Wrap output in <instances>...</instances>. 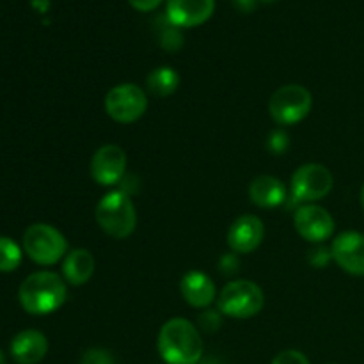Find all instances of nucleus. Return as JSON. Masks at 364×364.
I'll return each mask as SVG.
<instances>
[{
    "mask_svg": "<svg viewBox=\"0 0 364 364\" xmlns=\"http://www.w3.org/2000/svg\"><path fill=\"white\" fill-rule=\"evenodd\" d=\"M160 358L167 364H198L203 358V340L199 329L187 318L167 320L156 340Z\"/></svg>",
    "mask_w": 364,
    "mask_h": 364,
    "instance_id": "obj_1",
    "label": "nucleus"
},
{
    "mask_svg": "<svg viewBox=\"0 0 364 364\" xmlns=\"http://www.w3.org/2000/svg\"><path fill=\"white\" fill-rule=\"evenodd\" d=\"M66 281L55 272L41 270L34 272L20 284L18 299L28 315L43 316L57 311L66 302Z\"/></svg>",
    "mask_w": 364,
    "mask_h": 364,
    "instance_id": "obj_2",
    "label": "nucleus"
},
{
    "mask_svg": "<svg viewBox=\"0 0 364 364\" xmlns=\"http://www.w3.org/2000/svg\"><path fill=\"white\" fill-rule=\"evenodd\" d=\"M96 223L102 231L116 240L128 238L137 226V212L130 196L123 191L107 192L96 205Z\"/></svg>",
    "mask_w": 364,
    "mask_h": 364,
    "instance_id": "obj_3",
    "label": "nucleus"
},
{
    "mask_svg": "<svg viewBox=\"0 0 364 364\" xmlns=\"http://www.w3.org/2000/svg\"><path fill=\"white\" fill-rule=\"evenodd\" d=\"M217 306L223 315L230 318H252L265 306V294L256 283L237 279L228 283L217 295Z\"/></svg>",
    "mask_w": 364,
    "mask_h": 364,
    "instance_id": "obj_4",
    "label": "nucleus"
},
{
    "mask_svg": "<svg viewBox=\"0 0 364 364\" xmlns=\"http://www.w3.org/2000/svg\"><path fill=\"white\" fill-rule=\"evenodd\" d=\"M23 251L38 265L50 267L66 258L68 242L57 228L38 223L23 233Z\"/></svg>",
    "mask_w": 364,
    "mask_h": 364,
    "instance_id": "obj_5",
    "label": "nucleus"
},
{
    "mask_svg": "<svg viewBox=\"0 0 364 364\" xmlns=\"http://www.w3.org/2000/svg\"><path fill=\"white\" fill-rule=\"evenodd\" d=\"M313 107V96L304 85L287 84L277 89L269 100V114L281 127L301 123Z\"/></svg>",
    "mask_w": 364,
    "mask_h": 364,
    "instance_id": "obj_6",
    "label": "nucleus"
},
{
    "mask_svg": "<svg viewBox=\"0 0 364 364\" xmlns=\"http://www.w3.org/2000/svg\"><path fill=\"white\" fill-rule=\"evenodd\" d=\"M290 187L295 201L313 205L329 196L334 187V178L322 164H304L291 174Z\"/></svg>",
    "mask_w": 364,
    "mask_h": 364,
    "instance_id": "obj_7",
    "label": "nucleus"
},
{
    "mask_svg": "<svg viewBox=\"0 0 364 364\" xmlns=\"http://www.w3.org/2000/svg\"><path fill=\"white\" fill-rule=\"evenodd\" d=\"M146 109V92L135 84H119L105 95V112L116 123H135L144 116Z\"/></svg>",
    "mask_w": 364,
    "mask_h": 364,
    "instance_id": "obj_8",
    "label": "nucleus"
},
{
    "mask_svg": "<svg viewBox=\"0 0 364 364\" xmlns=\"http://www.w3.org/2000/svg\"><path fill=\"white\" fill-rule=\"evenodd\" d=\"M127 153L117 144H105L96 149L91 160V176L103 187H114L127 174Z\"/></svg>",
    "mask_w": 364,
    "mask_h": 364,
    "instance_id": "obj_9",
    "label": "nucleus"
},
{
    "mask_svg": "<svg viewBox=\"0 0 364 364\" xmlns=\"http://www.w3.org/2000/svg\"><path fill=\"white\" fill-rule=\"evenodd\" d=\"M294 224L297 233L311 244H322L334 233L333 215L318 205H304L295 212Z\"/></svg>",
    "mask_w": 364,
    "mask_h": 364,
    "instance_id": "obj_10",
    "label": "nucleus"
},
{
    "mask_svg": "<svg viewBox=\"0 0 364 364\" xmlns=\"http://www.w3.org/2000/svg\"><path fill=\"white\" fill-rule=\"evenodd\" d=\"M334 262L347 274L364 276V235L359 231H343L331 245Z\"/></svg>",
    "mask_w": 364,
    "mask_h": 364,
    "instance_id": "obj_11",
    "label": "nucleus"
},
{
    "mask_svg": "<svg viewBox=\"0 0 364 364\" xmlns=\"http://www.w3.org/2000/svg\"><path fill=\"white\" fill-rule=\"evenodd\" d=\"M265 238V224L259 217L240 215L228 231V245L237 255H249L256 251Z\"/></svg>",
    "mask_w": 364,
    "mask_h": 364,
    "instance_id": "obj_12",
    "label": "nucleus"
},
{
    "mask_svg": "<svg viewBox=\"0 0 364 364\" xmlns=\"http://www.w3.org/2000/svg\"><path fill=\"white\" fill-rule=\"evenodd\" d=\"M215 11V0H167V20L174 27H198L206 23Z\"/></svg>",
    "mask_w": 364,
    "mask_h": 364,
    "instance_id": "obj_13",
    "label": "nucleus"
},
{
    "mask_svg": "<svg viewBox=\"0 0 364 364\" xmlns=\"http://www.w3.org/2000/svg\"><path fill=\"white\" fill-rule=\"evenodd\" d=\"M46 352H48V340L39 331H21L11 341V355L18 364L41 363Z\"/></svg>",
    "mask_w": 364,
    "mask_h": 364,
    "instance_id": "obj_14",
    "label": "nucleus"
},
{
    "mask_svg": "<svg viewBox=\"0 0 364 364\" xmlns=\"http://www.w3.org/2000/svg\"><path fill=\"white\" fill-rule=\"evenodd\" d=\"M181 297L191 304L192 308H208L213 301L217 299L215 284L201 270H191L181 277L180 283Z\"/></svg>",
    "mask_w": 364,
    "mask_h": 364,
    "instance_id": "obj_15",
    "label": "nucleus"
},
{
    "mask_svg": "<svg viewBox=\"0 0 364 364\" xmlns=\"http://www.w3.org/2000/svg\"><path fill=\"white\" fill-rule=\"evenodd\" d=\"M96 269V259L89 249H73L63 262L64 281L71 287H82L92 277Z\"/></svg>",
    "mask_w": 364,
    "mask_h": 364,
    "instance_id": "obj_16",
    "label": "nucleus"
},
{
    "mask_svg": "<svg viewBox=\"0 0 364 364\" xmlns=\"http://www.w3.org/2000/svg\"><path fill=\"white\" fill-rule=\"evenodd\" d=\"M249 198L259 208H276V206L283 205L287 199V187L279 178L263 174L251 181Z\"/></svg>",
    "mask_w": 364,
    "mask_h": 364,
    "instance_id": "obj_17",
    "label": "nucleus"
},
{
    "mask_svg": "<svg viewBox=\"0 0 364 364\" xmlns=\"http://www.w3.org/2000/svg\"><path fill=\"white\" fill-rule=\"evenodd\" d=\"M148 89L151 95L159 96V98H167L173 95L180 85V75L169 66H160L155 68L151 73L148 75Z\"/></svg>",
    "mask_w": 364,
    "mask_h": 364,
    "instance_id": "obj_18",
    "label": "nucleus"
},
{
    "mask_svg": "<svg viewBox=\"0 0 364 364\" xmlns=\"http://www.w3.org/2000/svg\"><path fill=\"white\" fill-rule=\"evenodd\" d=\"M21 263V249L13 238L0 237V272H13Z\"/></svg>",
    "mask_w": 364,
    "mask_h": 364,
    "instance_id": "obj_19",
    "label": "nucleus"
},
{
    "mask_svg": "<svg viewBox=\"0 0 364 364\" xmlns=\"http://www.w3.org/2000/svg\"><path fill=\"white\" fill-rule=\"evenodd\" d=\"M270 364H311L309 359L306 358V354H302L301 350H283L272 359Z\"/></svg>",
    "mask_w": 364,
    "mask_h": 364,
    "instance_id": "obj_20",
    "label": "nucleus"
},
{
    "mask_svg": "<svg viewBox=\"0 0 364 364\" xmlns=\"http://www.w3.org/2000/svg\"><path fill=\"white\" fill-rule=\"evenodd\" d=\"M80 364H114L112 355L102 348H91L82 355Z\"/></svg>",
    "mask_w": 364,
    "mask_h": 364,
    "instance_id": "obj_21",
    "label": "nucleus"
},
{
    "mask_svg": "<svg viewBox=\"0 0 364 364\" xmlns=\"http://www.w3.org/2000/svg\"><path fill=\"white\" fill-rule=\"evenodd\" d=\"M309 255H311L309 256V262H311L315 267H323V265H327L331 259H333L331 249L327 251L326 247H318L315 252H309Z\"/></svg>",
    "mask_w": 364,
    "mask_h": 364,
    "instance_id": "obj_22",
    "label": "nucleus"
},
{
    "mask_svg": "<svg viewBox=\"0 0 364 364\" xmlns=\"http://www.w3.org/2000/svg\"><path fill=\"white\" fill-rule=\"evenodd\" d=\"M288 146V137L283 134V132H274L270 135V141H269V148L272 149L274 153H281L284 151Z\"/></svg>",
    "mask_w": 364,
    "mask_h": 364,
    "instance_id": "obj_23",
    "label": "nucleus"
},
{
    "mask_svg": "<svg viewBox=\"0 0 364 364\" xmlns=\"http://www.w3.org/2000/svg\"><path fill=\"white\" fill-rule=\"evenodd\" d=\"M130 6L134 7L135 11H141V13H149V11L156 9L164 0H128Z\"/></svg>",
    "mask_w": 364,
    "mask_h": 364,
    "instance_id": "obj_24",
    "label": "nucleus"
},
{
    "mask_svg": "<svg viewBox=\"0 0 364 364\" xmlns=\"http://www.w3.org/2000/svg\"><path fill=\"white\" fill-rule=\"evenodd\" d=\"M235 4H237L238 9L242 11H251L252 7H255V0H233Z\"/></svg>",
    "mask_w": 364,
    "mask_h": 364,
    "instance_id": "obj_25",
    "label": "nucleus"
},
{
    "mask_svg": "<svg viewBox=\"0 0 364 364\" xmlns=\"http://www.w3.org/2000/svg\"><path fill=\"white\" fill-rule=\"evenodd\" d=\"M361 206H363V210H364V185H363V188H361Z\"/></svg>",
    "mask_w": 364,
    "mask_h": 364,
    "instance_id": "obj_26",
    "label": "nucleus"
},
{
    "mask_svg": "<svg viewBox=\"0 0 364 364\" xmlns=\"http://www.w3.org/2000/svg\"><path fill=\"white\" fill-rule=\"evenodd\" d=\"M0 364H6V358H4L2 350H0Z\"/></svg>",
    "mask_w": 364,
    "mask_h": 364,
    "instance_id": "obj_27",
    "label": "nucleus"
},
{
    "mask_svg": "<svg viewBox=\"0 0 364 364\" xmlns=\"http://www.w3.org/2000/svg\"><path fill=\"white\" fill-rule=\"evenodd\" d=\"M262 2H274V0H262Z\"/></svg>",
    "mask_w": 364,
    "mask_h": 364,
    "instance_id": "obj_28",
    "label": "nucleus"
}]
</instances>
